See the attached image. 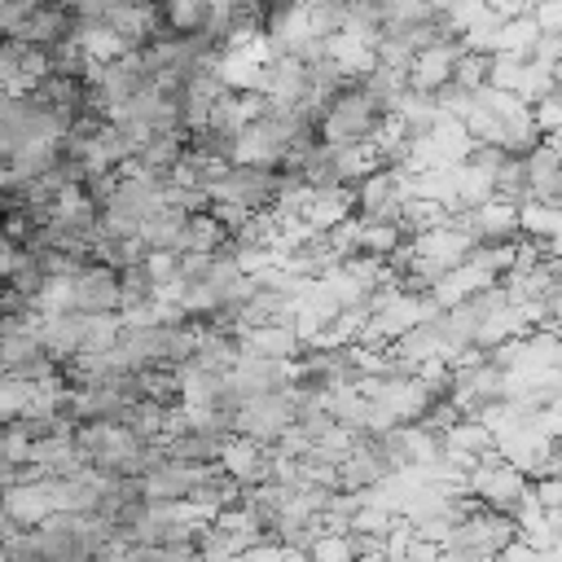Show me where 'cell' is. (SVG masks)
<instances>
[{
    "mask_svg": "<svg viewBox=\"0 0 562 562\" xmlns=\"http://www.w3.org/2000/svg\"><path fill=\"white\" fill-rule=\"evenodd\" d=\"M382 119H386V110L364 92V88H342L329 105H325V114H321V123H316V140L321 145H329V149H342V145H360V140H373V132L382 127Z\"/></svg>",
    "mask_w": 562,
    "mask_h": 562,
    "instance_id": "6da1fadb",
    "label": "cell"
},
{
    "mask_svg": "<svg viewBox=\"0 0 562 562\" xmlns=\"http://www.w3.org/2000/svg\"><path fill=\"white\" fill-rule=\"evenodd\" d=\"M527 492H531V479H527L522 470L505 465L496 452L479 457V461H474V470L465 474V496H474L483 509L505 514V518L518 509V501H522Z\"/></svg>",
    "mask_w": 562,
    "mask_h": 562,
    "instance_id": "7a4b0ae2",
    "label": "cell"
},
{
    "mask_svg": "<svg viewBox=\"0 0 562 562\" xmlns=\"http://www.w3.org/2000/svg\"><path fill=\"white\" fill-rule=\"evenodd\" d=\"M277 180H281V171H272V167H228L215 184H206V198H211V206L228 202V206H241V211L259 215V211L272 206Z\"/></svg>",
    "mask_w": 562,
    "mask_h": 562,
    "instance_id": "3957f363",
    "label": "cell"
},
{
    "mask_svg": "<svg viewBox=\"0 0 562 562\" xmlns=\"http://www.w3.org/2000/svg\"><path fill=\"white\" fill-rule=\"evenodd\" d=\"M299 417V400H294V386L281 391V395H255L237 408V435L259 443V448H272Z\"/></svg>",
    "mask_w": 562,
    "mask_h": 562,
    "instance_id": "277c9868",
    "label": "cell"
},
{
    "mask_svg": "<svg viewBox=\"0 0 562 562\" xmlns=\"http://www.w3.org/2000/svg\"><path fill=\"white\" fill-rule=\"evenodd\" d=\"M228 378H233V386H237V395L246 404L255 395H281V391H290L299 382V360H263V356H246L241 351V360L233 364Z\"/></svg>",
    "mask_w": 562,
    "mask_h": 562,
    "instance_id": "5b68a950",
    "label": "cell"
},
{
    "mask_svg": "<svg viewBox=\"0 0 562 562\" xmlns=\"http://www.w3.org/2000/svg\"><path fill=\"white\" fill-rule=\"evenodd\" d=\"M518 540V531H514V518H505V514H492V509H474L470 518H461L457 527H452V540L448 544H457V549H474L479 558H496L505 544H514Z\"/></svg>",
    "mask_w": 562,
    "mask_h": 562,
    "instance_id": "8992f818",
    "label": "cell"
},
{
    "mask_svg": "<svg viewBox=\"0 0 562 562\" xmlns=\"http://www.w3.org/2000/svg\"><path fill=\"white\" fill-rule=\"evenodd\" d=\"M408 241H413V259L430 263L439 272H452V268H461L474 255V237L457 220H448V224H439V228H430L422 237H408Z\"/></svg>",
    "mask_w": 562,
    "mask_h": 562,
    "instance_id": "52a82bcc",
    "label": "cell"
},
{
    "mask_svg": "<svg viewBox=\"0 0 562 562\" xmlns=\"http://www.w3.org/2000/svg\"><path fill=\"white\" fill-rule=\"evenodd\" d=\"M457 57H461V44L457 40H443V44H430V48L413 53V61H408V88L413 92H426V97L443 92L452 83Z\"/></svg>",
    "mask_w": 562,
    "mask_h": 562,
    "instance_id": "ba28073f",
    "label": "cell"
},
{
    "mask_svg": "<svg viewBox=\"0 0 562 562\" xmlns=\"http://www.w3.org/2000/svg\"><path fill=\"white\" fill-rule=\"evenodd\" d=\"M457 224L474 237V246L518 241V237H522V233H518V206H514V202H501V198H492V202H483V206L457 215Z\"/></svg>",
    "mask_w": 562,
    "mask_h": 562,
    "instance_id": "9c48e42d",
    "label": "cell"
},
{
    "mask_svg": "<svg viewBox=\"0 0 562 562\" xmlns=\"http://www.w3.org/2000/svg\"><path fill=\"white\" fill-rule=\"evenodd\" d=\"M119 272L101 268V263H88L79 277H75V312H88V316H119Z\"/></svg>",
    "mask_w": 562,
    "mask_h": 562,
    "instance_id": "30bf717a",
    "label": "cell"
},
{
    "mask_svg": "<svg viewBox=\"0 0 562 562\" xmlns=\"http://www.w3.org/2000/svg\"><path fill=\"white\" fill-rule=\"evenodd\" d=\"M53 514L48 505V492L44 483H18V487H0V518L13 527V531H35L44 518Z\"/></svg>",
    "mask_w": 562,
    "mask_h": 562,
    "instance_id": "8fae6325",
    "label": "cell"
},
{
    "mask_svg": "<svg viewBox=\"0 0 562 562\" xmlns=\"http://www.w3.org/2000/svg\"><path fill=\"white\" fill-rule=\"evenodd\" d=\"M83 329H88V312H61V316H40V347L48 351V360H75L83 347Z\"/></svg>",
    "mask_w": 562,
    "mask_h": 562,
    "instance_id": "7c38bea8",
    "label": "cell"
},
{
    "mask_svg": "<svg viewBox=\"0 0 562 562\" xmlns=\"http://www.w3.org/2000/svg\"><path fill=\"white\" fill-rule=\"evenodd\" d=\"M220 470H224L241 492H246V487H259V483H268V448H259V443L233 435V439L224 443V452H220Z\"/></svg>",
    "mask_w": 562,
    "mask_h": 562,
    "instance_id": "4fadbf2b",
    "label": "cell"
},
{
    "mask_svg": "<svg viewBox=\"0 0 562 562\" xmlns=\"http://www.w3.org/2000/svg\"><path fill=\"white\" fill-rule=\"evenodd\" d=\"M351 206H356L351 189L329 184V189H312V193H307V202H303L299 220H303L312 233H329V228H338L342 220H351Z\"/></svg>",
    "mask_w": 562,
    "mask_h": 562,
    "instance_id": "5bb4252c",
    "label": "cell"
},
{
    "mask_svg": "<svg viewBox=\"0 0 562 562\" xmlns=\"http://www.w3.org/2000/svg\"><path fill=\"white\" fill-rule=\"evenodd\" d=\"M522 176H527V193H531V202H553V206H558V189H562V158H558L544 140L522 158Z\"/></svg>",
    "mask_w": 562,
    "mask_h": 562,
    "instance_id": "9a60e30c",
    "label": "cell"
},
{
    "mask_svg": "<svg viewBox=\"0 0 562 562\" xmlns=\"http://www.w3.org/2000/svg\"><path fill=\"white\" fill-rule=\"evenodd\" d=\"M237 342H241L246 356H263V360H299V356H303V342L294 338L290 325L246 329V334H237Z\"/></svg>",
    "mask_w": 562,
    "mask_h": 562,
    "instance_id": "2e32d148",
    "label": "cell"
},
{
    "mask_svg": "<svg viewBox=\"0 0 562 562\" xmlns=\"http://www.w3.org/2000/svg\"><path fill=\"white\" fill-rule=\"evenodd\" d=\"M307 92V66L299 57H277L268 61V101L272 105H299Z\"/></svg>",
    "mask_w": 562,
    "mask_h": 562,
    "instance_id": "e0dca14e",
    "label": "cell"
},
{
    "mask_svg": "<svg viewBox=\"0 0 562 562\" xmlns=\"http://www.w3.org/2000/svg\"><path fill=\"white\" fill-rule=\"evenodd\" d=\"M536 369H562V342L549 329H531L518 338V356L509 373H536Z\"/></svg>",
    "mask_w": 562,
    "mask_h": 562,
    "instance_id": "ac0fdd59",
    "label": "cell"
},
{
    "mask_svg": "<svg viewBox=\"0 0 562 562\" xmlns=\"http://www.w3.org/2000/svg\"><path fill=\"white\" fill-rule=\"evenodd\" d=\"M540 40V26H536V18H531V9L522 13V18H509V22H501L496 26V40H492V57L496 53H505V57H522L527 61V53H531V44Z\"/></svg>",
    "mask_w": 562,
    "mask_h": 562,
    "instance_id": "d6986e66",
    "label": "cell"
},
{
    "mask_svg": "<svg viewBox=\"0 0 562 562\" xmlns=\"http://www.w3.org/2000/svg\"><path fill=\"white\" fill-rule=\"evenodd\" d=\"M518 233L527 237V241H553L558 233H562V206H553V202H522L518 206Z\"/></svg>",
    "mask_w": 562,
    "mask_h": 562,
    "instance_id": "ffe728a7",
    "label": "cell"
},
{
    "mask_svg": "<svg viewBox=\"0 0 562 562\" xmlns=\"http://www.w3.org/2000/svg\"><path fill=\"white\" fill-rule=\"evenodd\" d=\"M443 452H457V457H487V452H496V443H492V435L474 422V417H461V422H452L448 430H443Z\"/></svg>",
    "mask_w": 562,
    "mask_h": 562,
    "instance_id": "44dd1931",
    "label": "cell"
},
{
    "mask_svg": "<svg viewBox=\"0 0 562 562\" xmlns=\"http://www.w3.org/2000/svg\"><path fill=\"white\" fill-rule=\"evenodd\" d=\"M404 246V233H400V224H364L360 220V237H356V255H364V259H378V263H386L395 250Z\"/></svg>",
    "mask_w": 562,
    "mask_h": 562,
    "instance_id": "7402d4cb",
    "label": "cell"
},
{
    "mask_svg": "<svg viewBox=\"0 0 562 562\" xmlns=\"http://www.w3.org/2000/svg\"><path fill=\"white\" fill-rule=\"evenodd\" d=\"M224 241H228V233L215 224L211 211L189 215V224H184V255H215Z\"/></svg>",
    "mask_w": 562,
    "mask_h": 562,
    "instance_id": "603a6c76",
    "label": "cell"
},
{
    "mask_svg": "<svg viewBox=\"0 0 562 562\" xmlns=\"http://www.w3.org/2000/svg\"><path fill=\"white\" fill-rule=\"evenodd\" d=\"M439 224H448V211L435 206V202H426V198H408L404 211H400V233L404 237H422V233H430Z\"/></svg>",
    "mask_w": 562,
    "mask_h": 562,
    "instance_id": "cb8c5ba5",
    "label": "cell"
},
{
    "mask_svg": "<svg viewBox=\"0 0 562 562\" xmlns=\"http://www.w3.org/2000/svg\"><path fill=\"white\" fill-rule=\"evenodd\" d=\"M162 18V31L167 35H198L202 31V18H206V4H189V0H171L158 9Z\"/></svg>",
    "mask_w": 562,
    "mask_h": 562,
    "instance_id": "d4e9b609",
    "label": "cell"
},
{
    "mask_svg": "<svg viewBox=\"0 0 562 562\" xmlns=\"http://www.w3.org/2000/svg\"><path fill=\"white\" fill-rule=\"evenodd\" d=\"M35 312L40 316H61V312H75V281H61V277H48L35 294Z\"/></svg>",
    "mask_w": 562,
    "mask_h": 562,
    "instance_id": "484cf974",
    "label": "cell"
},
{
    "mask_svg": "<svg viewBox=\"0 0 562 562\" xmlns=\"http://www.w3.org/2000/svg\"><path fill=\"white\" fill-rule=\"evenodd\" d=\"M487 70H492V57H483V53H465V48H461L457 70H452V88H461V92H479V88L487 83Z\"/></svg>",
    "mask_w": 562,
    "mask_h": 562,
    "instance_id": "4316f807",
    "label": "cell"
},
{
    "mask_svg": "<svg viewBox=\"0 0 562 562\" xmlns=\"http://www.w3.org/2000/svg\"><path fill=\"white\" fill-rule=\"evenodd\" d=\"M514 246L518 241H492V246H474V255H470V263H479V268H487L496 281L514 268Z\"/></svg>",
    "mask_w": 562,
    "mask_h": 562,
    "instance_id": "83f0119b",
    "label": "cell"
},
{
    "mask_svg": "<svg viewBox=\"0 0 562 562\" xmlns=\"http://www.w3.org/2000/svg\"><path fill=\"white\" fill-rule=\"evenodd\" d=\"M26 391H31V382H18V378L0 373V422H4V426L22 417V408H26Z\"/></svg>",
    "mask_w": 562,
    "mask_h": 562,
    "instance_id": "f1b7e54d",
    "label": "cell"
},
{
    "mask_svg": "<svg viewBox=\"0 0 562 562\" xmlns=\"http://www.w3.org/2000/svg\"><path fill=\"white\" fill-rule=\"evenodd\" d=\"M140 268L149 272V281H154V290H158V285H171V281L180 277V255H167V250H149Z\"/></svg>",
    "mask_w": 562,
    "mask_h": 562,
    "instance_id": "f546056e",
    "label": "cell"
},
{
    "mask_svg": "<svg viewBox=\"0 0 562 562\" xmlns=\"http://www.w3.org/2000/svg\"><path fill=\"white\" fill-rule=\"evenodd\" d=\"M391 514L386 509H369V505H360L356 509V518H351V531L356 536H373V540H386V531H391Z\"/></svg>",
    "mask_w": 562,
    "mask_h": 562,
    "instance_id": "4dcf8cb0",
    "label": "cell"
},
{
    "mask_svg": "<svg viewBox=\"0 0 562 562\" xmlns=\"http://www.w3.org/2000/svg\"><path fill=\"white\" fill-rule=\"evenodd\" d=\"M307 558L312 562H356L347 536H316V544L307 549Z\"/></svg>",
    "mask_w": 562,
    "mask_h": 562,
    "instance_id": "1f68e13d",
    "label": "cell"
},
{
    "mask_svg": "<svg viewBox=\"0 0 562 562\" xmlns=\"http://www.w3.org/2000/svg\"><path fill=\"white\" fill-rule=\"evenodd\" d=\"M18 70H22V44L0 40V92L13 97V88H18Z\"/></svg>",
    "mask_w": 562,
    "mask_h": 562,
    "instance_id": "d6a6232c",
    "label": "cell"
},
{
    "mask_svg": "<svg viewBox=\"0 0 562 562\" xmlns=\"http://www.w3.org/2000/svg\"><path fill=\"white\" fill-rule=\"evenodd\" d=\"M527 61H536V66H544V70H553V66L562 61V35H540V40L531 44V53H527Z\"/></svg>",
    "mask_w": 562,
    "mask_h": 562,
    "instance_id": "836d02e7",
    "label": "cell"
},
{
    "mask_svg": "<svg viewBox=\"0 0 562 562\" xmlns=\"http://www.w3.org/2000/svg\"><path fill=\"white\" fill-rule=\"evenodd\" d=\"M531 496H536V505H540L544 514L562 509V479H536V483H531Z\"/></svg>",
    "mask_w": 562,
    "mask_h": 562,
    "instance_id": "e575fe53",
    "label": "cell"
},
{
    "mask_svg": "<svg viewBox=\"0 0 562 562\" xmlns=\"http://www.w3.org/2000/svg\"><path fill=\"white\" fill-rule=\"evenodd\" d=\"M31 9L35 4H9V0H0V40H13V31L26 22Z\"/></svg>",
    "mask_w": 562,
    "mask_h": 562,
    "instance_id": "d590c367",
    "label": "cell"
},
{
    "mask_svg": "<svg viewBox=\"0 0 562 562\" xmlns=\"http://www.w3.org/2000/svg\"><path fill=\"white\" fill-rule=\"evenodd\" d=\"M237 562H285V549H281L277 540H259V544H250Z\"/></svg>",
    "mask_w": 562,
    "mask_h": 562,
    "instance_id": "8d00e7d4",
    "label": "cell"
},
{
    "mask_svg": "<svg viewBox=\"0 0 562 562\" xmlns=\"http://www.w3.org/2000/svg\"><path fill=\"white\" fill-rule=\"evenodd\" d=\"M492 562H549V558H544V553H536L531 544L514 540V544H505V549H501V553H496Z\"/></svg>",
    "mask_w": 562,
    "mask_h": 562,
    "instance_id": "74e56055",
    "label": "cell"
},
{
    "mask_svg": "<svg viewBox=\"0 0 562 562\" xmlns=\"http://www.w3.org/2000/svg\"><path fill=\"white\" fill-rule=\"evenodd\" d=\"M404 562H439V544H426V540H417V531H413Z\"/></svg>",
    "mask_w": 562,
    "mask_h": 562,
    "instance_id": "f35d334b",
    "label": "cell"
},
{
    "mask_svg": "<svg viewBox=\"0 0 562 562\" xmlns=\"http://www.w3.org/2000/svg\"><path fill=\"white\" fill-rule=\"evenodd\" d=\"M439 562H487V558H479L474 549H457V544H448V549H439Z\"/></svg>",
    "mask_w": 562,
    "mask_h": 562,
    "instance_id": "ab89813d",
    "label": "cell"
},
{
    "mask_svg": "<svg viewBox=\"0 0 562 562\" xmlns=\"http://www.w3.org/2000/svg\"><path fill=\"white\" fill-rule=\"evenodd\" d=\"M544 145H549V149L562 158V127H558V132H549V136H544Z\"/></svg>",
    "mask_w": 562,
    "mask_h": 562,
    "instance_id": "60d3db41",
    "label": "cell"
},
{
    "mask_svg": "<svg viewBox=\"0 0 562 562\" xmlns=\"http://www.w3.org/2000/svg\"><path fill=\"white\" fill-rule=\"evenodd\" d=\"M558 206H562V189H558Z\"/></svg>",
    "mask_w": 562,
    "mask_h": 562,
    "instance_id": "b9f144b4",
    "label": "cell"
},
{
    "mask_svg": "<svg viewBox=\"0 0 562 562\" xmlns=\"http://www.w3.org/2000/svg\"><path fill=\"white\" fill-rule=\"evenodd\" d=\"M0 435H4V422H0Z\"/></svg>",
    "mask_w": 562,
    "mask_h": 562,
    "instance_id": "7bdbcfd3",
    "label": "cell"
},
{
    "mask_svg": "<svg viewBox=\"0 0 562 562\" xmlns=\"http://www.w3.org/2000/svg\"><path fill=\"white\" fill-rule=\"evenodd\" d=\"M0 334H4V321H0Z\"/></svg>",
    "mask_w": 562,
    "mask_h": 562,
    "instance_id": "ee69618b",
    "label": "cell"
}]
</instances>
